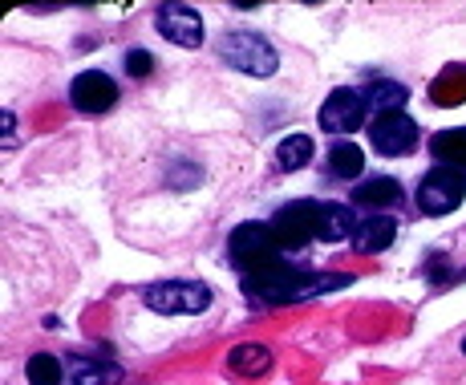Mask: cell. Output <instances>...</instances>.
I'll use <instances>...</instances> for the list:
<instances>
[{
	"instance_id": "obj_1",
	"label": "cell",
	"mask_w": 466,
	"mask_h": 385,
	"mask_svg": "<svg viewBox=\"0 0 466 385\" xmlns=\"http://www.w3.org/2000/svg\"><path fill=\"white\" fill-rule=\"evenodd\" d=\"M219 57L228 61L231 69L248 74V77H268V74H276V66H280L276 49L259 37V33H252V29L228 33V37L219 41Z\"/></svg>"
},
{
	"instance_id": "obj_2",
	"label": "cell",
	"mask_w": 466,
	"mask_h": 385,
	"mask_svg": "<svg viewBox=\"0 0 466 385\" xmlns=\"http://www.w3.org/2000/svg\"><path fill=\"white\" fill-rule=\"evenodd\" d=\"M228 252H231V264H236L244 276H252V272H259V268H268V264L280 259L272 223H239L228 239Z\"/></svg>"
},
{
	"instance_id": "obj_3",
	"label": "cell",
	"mask_w": 466,
	"mask_h": 385,
	"mask_svg": "<svg viewBox=\"0 0 466 385\" xmlns=\"http://www.w3.org/2000/svg\"><path fill=\"white\" fill-rule=\"evenodd\" d=\"M142 304L158 317H183V312H203L211 304V289L199 280H167V284H147Z\"/></svg>"
},
{
	"instance_id": "obj_4",
	"label": "cell",
	"mask_w": 466,
	"mask_h": 385,
	"mask_svg": "<svg viewBox=\"0 0 466 385\" xmlns=\"http://www.w3.org/2000/svg\"><path fill=\"white\" fill-rule=\"evenodd\" d=\"M317 228H320V203H312V199L289 203V208H280L272 219L276 248H280V252H300L304 244L317 239Z\"/></svg>"
},
{
	"instance_id": "obj_5",
	"label": "cell",
	"mask_w": 466,
	"mask_h": 385,
	"mask_svg": "<svg viewBox=\"0 0 466 385\" xmlns=\"http://www.w3.org/2000/svg\"><path fill=\"white\" fill-rule=\"evenodd\" d=\"M466 199V175L454 167H434L418 187V208L426 215H451Z\"/></svg>"
},
{
	"instance_id": "obj_6",
	"label": "cell",
	"mask_w": 466,
	"mask_h": 385,
	"mask_svg": "<svg viewBox=\"0 0 466 385\" xmlns=\"http://www.w3.org/2000/svg\"><path fill=\"white\" fill-rule=\"evenodd\" d=\"M370 142L373 150L385 158H398V155H410L418 147V122L401 110H390V114H373L370 122Z\"/></svg>"
},
{
	"instance_id": "obj_7",
	"label": "cell",
	"mask_w": 466,
	"mask_h": 385,
	"mask_svg": "<svg viewBox=\"0 0 466 385\" xmlns=\"http://www.w3.org/2000/svg\"><path fill=\"white\" fill-rule=\"evenodd\" d=\"M365 110H370V102H365L361 89H333L325 97V106H320V130L353 134L365 122Z\"/></svg>"
},
{
	"instance_id": "obj_8",
	"label": "cell",
	"mask_w": 466,
	"mask_h": 385,
	"mask_svg": "<svg viewBox=\"0 0 466 385\" xmlns=\"http://www.w3.org/2000/svg\"><path fill=\"white\" fill-rule=\"evenodd\" d=\"M69 102L82 114H106L118 102V86H114V77L102 74V69H86V74H77L74 86H69Z\"/></svg>"
},
{
	"instance_id": "obj_9",
	"label": "cell",
	"mask_w": 466,
	"mask_h": 385,
	"mask_svg": "<svg viewBox=\"0 0 466 385\" xmlns=\"http://www.w3.org/2000/svg\"><path fill=\"white\" fill-rule=\"evenodd\" d=\"M155 21H158V33L167 41L183 45V49H199L203 45V16L191 5H163Z\"/></svg>"
},
{
	"instance_id": "obj_10",
	"label": "cell",
	"mask_w": 466,
	"mask_h": 385,
	"mask_svg": "<svg viewBox=\"0 0 466 385\" xmlns=\"http://www.w3.org/2000/svg\"><path fill=\"white\" fill-rule=\"evenodd\" d=\"M393 236H398V223L390 219V215H373V219L357 223V236H353V248L365 256L373 252H385V248L393 244Z\"/></svg>"
},
{
	"instance_id": "obj_11",
	"label": "cell",
	"mask_w": 466,
	"mask_h": 385,
	"mask_svg": "<svg viewBox=\"0 0 466 385\" xmlns=\"http://www.w3.org/2000/svg\"><path fill=\"white\" fill-rule=\"evenodd\" d=\"M430 102L442 106V110H451V106H462L466 102V66H446L442 74L430 82Z\"/></svg>"
},
{
	"instance_id": "obj_12",
	"label": "cell",
	"mask_w": 466,
	"mask_h": 385,
	"mask_svg": "<svg viewBox=\"0 0 466 385\" xmlns=\"http://www.w3.org/2000/svg\"><path fill=\"white\" fill-rule=\"evenodd\" d=\"M69 381L74 385H118L122 370L114 361H94V357H69Z\"/></svg>"
},
{
	"instance_id": "obj_13",
	"label": "cell",
	"mask_w": 466,
	"mask_h": 385,
	"mask_svg": "<svg viewBox=\"0 0 466 385\" xmlns=\"http://www.w3.org/2000/svg\"><path fill=\"white\" fill-rule=\"evenodd\" d=\"M430 155L438 158V167H454L466 175V127L459 130H438L430 138Z\"/></svg>"
},
{
	"instance_id": "obj_14",
	"label": "cell",
	"mask_w": 466,
	"mask_h": 385,
	"mask_svg": "<svg viewBox=\"0 0 466 385\" xmlns=\"http://www.w3.org/2000/svg\"><path fill=\"white\" fill-rule=\"evenodd\" d=\"M357 236V219L345 203H320V228H317V239L325 244H337V239H349Z\"/></svg>"
},
{
	"instance_id": "obj_15",
	"label": "cell",
	"mask_w": 466,
	"mask_h": 385,
	"mask_svg": "<svg viewBox=\"0 0 466 385\" xmlns=\"http://www.w3.org/2000/svg\"><path fill=\"white\" fill-rule=\"evenodd\" d=\"M231 373H239V378H259V373H268V365H272V349L259 345V341H248V345H236L228 357Z\"/></svg>"
},
{
	"instance_id": "obj_16",
	"label": "cell",
	"mask_w": 466,
	"mask_h": 385,
	"mask_svg": "<svg viewBox=\"0 0 466 385\" xmlns=\"http://www.w3.org/2000/svg\"><path fill=\"white\" fill-rule=\"evenodd\" d=\"M365 171V150L357 142H337L329 150V175L333 178H345V183H357Z\"/></svg>"
},
{
	"instance_id": "obj_17",
	"label": "cell",
	"mask_w": 466,
	"mask_h": 385,
	"mask_svg": "<svg viewBox=\"0 0 466 385\" xmlns=\"http://www.w3.org/2000/svg\"><path fill=\"white\" fill-rule=\"evenodd\" d=\"M353 203H361V208H398L401 183L398 178H370V183L353 187Z\"/></svg>"
},
{
	"instance_id": "obj_18",
	"label": "cell",
	"mask_w": 466,
	"mask_h": 385,
	"mask_svg": "<svg viewBox=\"0 0 466 385\" xmlns=\"http://www.w3.org/2000/svg\"><path fill=\"white\" fill-rule=\"evenodd\" d=\"M312 138L309 134H292V138H284L280 147H276V163H280V171H304V167L312 163Z\"/></svg>"
},
{
	"instance_id": "obj_19",
	"label": "cell",
	"mask_w": 466,
	"mask_h": 385,
	"mask_svg": "<svg viewBox=\"0 0 466 385\" xmlns=\"http://www.w3.org/2000/svg\"><path fill=\"white\" fill-rule=\"evenodd\" d=\"M25 378H29V385H61L66 365H61L53 353H33L29 365H25Z\"/></svg>"
},
{
	"instance_id": "obj_20",
	"label": "cell",
	"mask_w": 466,
	"mask_h": 385,
	"mask_svg": "<svg viewBox=\"0 0 466 385\" xmlns=\"http://www.w3.org/2000/svg\"><path fill=\"white\" fill-rule=\"evenodd\" d=\"M365 94V102L370 106H378V114H390V110H401L406 106V86H398V82H378V86H370V89H361Z\"/></svg>"
},
{
	"instance_id": "obj_21",
	"label": "cell",
	"mask_w": 466,
	"mask_h": 385,
	"mask_svg": "<svg viewBox=\"0 0 466 385\" xmlns=\"http://www.w3.org/2000/svg\"><path fill=\"white\" fill-rule=\"evenodd\" d=\"M127 74L130 77H150L155 74V57H150L147 49H130L127 53Z\"/></svg>"
},
{
	"instance_id": "obj_22",
	"label": "cell",
	"mask_w": 466,
	"mask_h": 385,
	"mask_svg": "<svg viewBox=\"0 0 466 385\" xmlns=\"http://www.w3.org/2000/svg\"><path fill=\"white\" fill-rule=\"evenodd\" d=\"M462 353H466V337H462Z\"/></svg>"
}]
</instances>
